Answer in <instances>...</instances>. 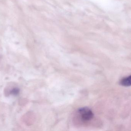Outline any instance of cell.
<instances>
[{"instance_id": "obj_1", "label": "cell", "mask_w": 131, "mask_h": 131, "mask_svg": "<svg viewBox=\"0 0 131 131\" xmlns=\"http://www.w3.org/2000/svg\"><path fill=\"white\" fill-rule=\"evenodd\" d=\"M79 118L83 122H87L91 120L94 117V114L91 109L87 107L81 108L78 111Z\"/></svg>"}, {"instance_id": "obj_2", "label": "cell", "mask_w": 131, "mask_h": 131, "mask_svg": "<svg viewBox=\"0 0 131 131\" xmlns=\"http://www.w3.org/2000/svg\"><path fill=\"white\" fill-rule=\"evenodd\" d=\"M120 84L124 87L131 86V75L122 78L120 81Z\"/></svg>"}, {"instance_id": "obj_3", "label": "cell", "mask_w": 131, "mask_h": 131, "mask_svg": "<svg viewBox=\"0 0 131 131\" xmlns=\"http://www.w3.org/2000/svg\"><path fill=\"white\" fill-rule=\"evenodd\" d=\"M20 91V90L19 88H14L10 91V94L14 96H17L19 94Z\"/></svg>"}]
</instances>
